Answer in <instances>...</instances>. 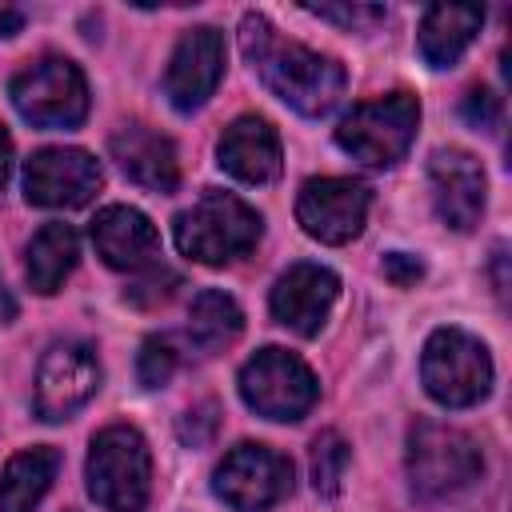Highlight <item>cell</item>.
Masks as SVG:
<instances>
[{
	"label": "cell",
	"instance_id": "1",
	"mask_svg": "<svg viewBox=\"0 0 512 512\" xmlns=\"http://www.w3.org/2000/svg\"><path fill=\"white\" fill-rule=\"evenodd\" d=\"M240 52L260 76V84L280 96L300 116H328L344 100V68L340 60L312 52L296 40H284L264 12H244L240 20Z\"/></svg>",
	"mask_w": 512,
	"mask_h": 512
},
{
	"label": "cell",
	"instance_id": "2",
	"mask_svg": "<svg viewBox=\"0 0 512 512\" xmlns=\"http://www.w3.org/2000/svg\"><path fill=\"white\" fill-rule=\"evenodd\" d=\"M260 232H264L260 212L236 192H220V188H208L192 208H184L172 220L176 248L188 260L208 264V268L248 256L260 244Z\"/></svg>",
	"mask_w": 512,
	"mask_h": 512
},
{
	"label": "cell",
	"instance_id": "3",
	"mask_svg": "<svg viewBox=\"0 0 512 512\" xmlns=\"http://www.w3.org/2000/svg\"><path fill=\"white\" fill-rule=\"evenodd\" d=\"M88 496L104 512H140L152 496V452L140 428L108 424L92 436L84 464Z\"/></svg>",
	"mask_w": 512,
	"mask_h": 512
},
{
	"label": "cell",
	"instance_id": "4",
	"mask_svg": "<svg viewBox=\"0 0 512 512\" xmlns=\"http://www.w3.org/2000/svg\"><path fill=\"white\" fill-rule=\"evenodd\" d=\"M484 472L480 444L440 420H416L408 428V484L420 500H444Z\"/></svg>",
	"mask_w": 512,
	"mask_h": 512
},
{
	"label": "cell",
	"instance_id": "5",
	"mask_svg": "<svg viewBox=\"0 0 512 512\" xmlns=\"http://www.w3.org/2000/svg\"><path fill=\"white\" fill-rule=\"evenodd\" d=\"M416 128H420V100L412 92H388L356 104L340 120L336 144L364 168H392L412 148Z\"/></svg>",
	"mask_w": 512,
	"mask_h": 512
},
{
	"label": "cell",
	"instance_id": "6",
	"mask_svg": "<svg viewBox=\"0 0 512 512\" xmlns=\"http://www.w3.org/2000/svg\"><path fill=\"white\" fill-rule=\"evenodd\" d=\"M424 392L444 408H472L492 388V356L464 328H436L420 356Z\"/></svg>",
	"mask_w": 512,
	"mask_h": 512
},
{
	"label": "cell",
	"instance_id": "7",
	"mask_svg": "<svg viewBox=\"0 0 512 512\" xmlns=\"http://www.w3.org/2000/svg\"><path fill=\"white\" fill-rule=\"evenodd\" d=\"M12 108L32 128H76L88 116V80L68 56H40L8 84Z\"/></svg>",
	"mask_w": 512,
	"mask_h": 512
},
{
	"label": "cell",
	"instance_id": "8",
	"mask_svg": "<svg viewBox=\"0 0 512 512\" xmlns=\"http://www.w3.org/2000/svg\"><path fill=\"white\" fill-rule=\"evenodd\" d=\"M240 396L256 416L276 420V424H296L312 412V404L320 396V384L296 352L260 348L240 368Z\"/></svg>",
	"mask_w": 512,
	"mask_h": 512
},
{
	"label": "cell",
	"instance_id": "9",
	"mask_svg": "<svg viewBox=\"0 0 512 512\" xmlns=\"http://www.w3.org/2000/svg\"><path fill=\"white\" fill-rule=\"evenodd\" d=\"M292 484H296L292 460L284 452H276L268 444H252V440L228 448V456L212 472L216 496L236 512H268L280 500H288Z\"/></svg>",
	"mask_w": 512,
	"mask_h": 512
},
{
	"label": "cell",
	"instance_id": "10",
	"mask_svg": "<svg viewBox=\"0 0 512 512\" xmlns=\"http://www.w3.org/2000/svg\"><path fill=\"white\" fill-rule=\"evenodd\" d=\"M100 388V360L96 348L84 340H60L44 352L40 368H36V392H32V408L40 420L60 424L68 416H76Z\"/></svg>",
	"mask_w": 512,
	"mask_h": 512
},
{
	"label": "cell",
	"instance_id": "11",
	"mask_svg": "<svg viewBox=\"0 0 512 512\" xmlns=\"http://www.w3.org/2000/svg\"><path fill=\"white\" fill-rule=\"evenodd\" d=\"M368 188L348 176H316L296 196L300 228L320 244H348L364 232L368 220Z\"/></svg>",
	"mask_w": 512,
	"mask_h": 512
},
{
	"label": "cell",
	"instance_id": "12",
	"mask_svg": "<svg viewBox=\"0 0 512 512\" xmlns=\"http://www.w3.org/2000/svg\"><path fill=\"white\" fill-rule=\"evenodd\" d=\"M104 184V168L84 148H40L24 164V196L40 208H80Z\"/></svg>",
	"mask_w": 512,
	"mask_h": 512
},
{
	"label": "cell",
	"instance_id": "13",
	"mask_svg": "<svg viewBox=\"0 0 512 512\" xmlns=\"http://www.w3.org/2000/svg\"><path fill=\"white\" fill-rule=\"evenodd\" d=\"M428 184H432V208L452 232H472L484 216L488 180L472 152L464 148H436L428 156Z\"/></svg>",
	"mask_w": 512,
	"mask_h": 512
},
{
	"label": "cell",
	"instance_id": "14",
	"mask_svg": "<svg viewBox=\"0 0 512 512\" xmlns=\"http://www.w3.org/2000/svg\"><path fill=\"white\" fill-rule=\"evenodd\" d=\"M220 76H224V36L212 24L188 28L172 48L164 72V96L172 100L176 112H196L200 104H208Z\"/></svg>",
	"mask_w": 512,
	"mask_h": 512
},
{
	"label": "cell",
	"instance_id": "15",
	"mask_svg": "<svg viewBox=\"0 0 512 512\" xmlns=\"http://www.w3.org/2000/svg\"><path fill=\"white\" fill-rule=\"evenodd\" d=\"M336 296H340V276L332 268H324V264H308L304 260V264H292L272 284L268 304H272V316L284 328H292L296 336H316L324 328Z\"/></svg>",
	"mask_w": 512,
	"mask_h": 512
},
{
	"label": "cell",
	"instance_id": "16",
	"mask_svg": "<svg viewBox=\"0 0 512 512\" xmlns=\"http://www.w3.org/2000/svg\"><path fill=\"white\" fill-rule=\"evenodd\" d=\"M92 248L96 256L116 268V272H144L156 264L160 256V232L156 224L132 208V204H108L96 212V220L88 224Z\"/></svg>",
	"mask_w": 512,
	"mask_h": 512
},
{
	"label": "cell",
	"instance_id": "17",
	"mask_svg": "<svg viewBox=\"0 0 512 512\" xmlns=\"http://www.w3.org/2000/svg\"><path fill=\"white\" fill-rule=\"evenodd\" d=\"M112 160L124 168L128 180H136L148 192H176L180 188V156L172 136L148 128V124H120L108 136Z\"/></svg>",
	"mask_w": 512,
	"mask_h": 512
},
{
	"label": "cell",
	"instance_id": "18",
	"mask_svg": "<svg viewBox=\"0 0 512 512\" xmlns=\"http://www.w3.org/2000/svg\"><path fill=\"white\" fill-rule=\"evenodd\" d=\"M216 156H220V168L240 184H272L284 168L280 136L264 116H236L224 128Z\"/></svg>",
	"mask_w": 512,
	"mask_h": 512
},
{
	"label": "cell",
	"instance_id": "19",
	"mask_svg": "<svg viewBox=\"0 0 512 512\" xmlns=\"http://www.w3.org/2000/svg\"><path fill=\"white\" fill-rule=\"evenodd\" d=\"M484 24V8H472V4H436L424 12L420 20V32H416V44H420V56L428 68H452L468 44L476 40Z\"/></svg>",
	"mask_w": 512,
	"mask_h": 512
},
{
	"label": "cell",
	"instance_id": "20",
	"mask_svg": "<svg viewBox=\"0 0 512 512\" xmlns=\"http://www.w3.org/2000/svg\"><path fill=\"white\" fill-rule=\"evenodd\" d=\"M24 272H28V284L32 292L40 296H52L64 288V280L72 276L76 260H80V236L72 224L64 220H52L44 224L32 240H28V252H24Z\"/></svg>",
	"mask_w": 512,
	"mask_h": 512
},
{
	"label": "cell",
	"instance_id": "21",
	"mask_svg": "<svg viewBox=\"0 0 512 512\" xmlns=\"http://www.w3.org/2000/svg\"><path fill=\"white\" fill-rule=\"evenodd\" d=\"M60 472V452L52 444L24 448L0 468V512H32Z\"/></svg>",
	"mask_w": 512,
	"mask_h": 512
},
{
	"label": "cell",
	"instance_id": "22",
	"mask_svg": "<svg viewBox=\"0 0 512 512\" xmlns=\"http://www.w3.org/2000/svg\"><path fill=\"white\" fill-rule=\"evenodd\" d=\"M240 332H244V312L228 292L204 288L192 300V308H188V340H192V348L200 356L224 352Z\"/></svg>",
	"mask_w": 512,
	"mask_h": 512
},
{
	"label": "cell",
	"instance_id": "23",
	"mask_svg": "<svg viewBox=\"0 0 512 512\" xmlns=\"http://www.w3.org/2000/svg\"><path fill=\"white\" fill-rule=\"evenodd\" d=\"M348 460H352V452H348V440H344L340 432L324 428V432L312 440L308 468H312V488H316V496L332 500V496L340 492L344 472H348Z\"/></svg>",
	"mask_w": 512,
	"mask_h": 512
},
{
	"label": "cell",
	"instance_id": "24",
	"mask_svg": "<svg viewBox=\"0 0 512 512\" xmlns=\"http://www.w3.org/2000/svg\"><path fill=\"white\" fill-rule=\"evenodd\" d=\"M180 368V352H176V340L172 336H148L140 344V356H136V380L144 388H164Z\"/></svg>",
	"mask_w": 512,
	"mask_h": 512
},
{
	"label": "cell",
	"instance_id": "25",
	"mask_svg": "<svg viewBox=\"0 0 512 512\" xmlns=\"http://www.w3.org/2000/svg\"><path fill=\"white\" fill-rule=\"evenodd\" d=\"M180 288V276L172 272V268H144V276L124 292V300L128 304H136V308H156V304H168L172 300V292Z\"/></svg>",
	"mask_w": 512,
	"mask_h": 512
},
{
	"label": "cell",
	"instance_id": "26",
	"mask_svg": "<svg viewBox=\"0 0 512 512\" xmlns=\"http://www.w3.org/2000/svg\"><path fill=\"white\" fill-rule=\"evenodd\" d=\"M308 12L320 20H332L340 28H352V32L372 28L388 16V8H380V4H308Z\"/></svg>",
	"mask_w": 512,
	"mask_h": 512
},
{
	"label": "cell",
	"instance_id": "27",
	"mask_svg": "<svg viewBox=\"0 0 512 512\" xmlns=\"http://www.w3.org/2000/svg\"><path fill=\"white\" fill-rule=\"evenodd\" d=\"M216 428H220V408H216L212 400L188 408V412L180 416V424H176V432H180V440H184L188 448H204V444H212Z\"/></svg>",
	"mask_w": 512,
	"mask_h": 512
},
{
	"label": "cell",
	"instance_id": "28",
	"mask_svg": "<svg viewBox=\"0 0 512 512\" xmlns=\"http://www.w3.org/2000/svg\"><path fill=\"white\" fill-rule=\"evenodd\" d=\"M460 116H464L472 128L492 132V128L500 124V96H492L488 88H472V92L464 96V104H460Z\"/></svg>",
	"mask_w": 512,
	"mask_h": 512
},
{
	"label": "cell",
	"instance_id": "29",
	"mask_svg": "<svg viewBox=\"0 0 512 512\" xmlns=\"http://www.w3.org/2000/svg\"><path fill=\"white\" fill-rule=\"evenodd\" d=\"M380 272H384L396 288H412V284L424 276V264H420L412 252H388V256L380 260Z\"/></svg>",
	"mask_w": 512,
	"mask_h": 512
},
{
	"label": "cell",
	"instance_id": "30",
	"mask_svg": "<svg viewBox=\"0 0 512 512\" xmlns=\"http://www.w3.org/2000/svg\"><path fill=\"white\" fill-rule=\"evenodd\" d=\"M24 28V8H12V4H0V40L16 36Z\"/></svg>",
	"mask_w": 512,
	"mask_h": 512
},
{
	"label": "cell",
	"instance_id": "31",
	"mask_svg": "<svg viewBox=\"0 0 512 512\" xmlns=\"http://www.w3.org/2000/svg\"><path fill=\"white\" fill-rule=\"evenodd\" d=\"M8 320H16V296L8 292V284L0 276V324H8Z\"/></svg>",
	"mask_w": 512,
	"mask_h": 512
},
{
	"label": "cell",
	"instance_id": "32",
	"mask_svg": "<svg viewBox=\"0 0 512 512\" xmlns=\"http://www.w3.org/2000/svg\"><path fill=\"white\" fill-rule=\"evenodd\" d=\"M8 168H12V140H8V132H4V124H0V188H4V180H8Z\"/></svg>",
	"mask_w": 512,
	"mask_h": 512
},
{
	"label": "cell",
	"instance_id": "33",
	"mask_svg": "<svg viewBox=\"0 0 512 512\" xmlns=\"http://www.w3.org/2000/svg\"><path fill=\"white\" fill-rule=\"evenodd\" d=\"M504 284H508V280H504V244H500V248H496V292H500V296H504Z\"/></svg>",
	"mask_w": 512,
	"mask_h": 512
}]
</instances>
